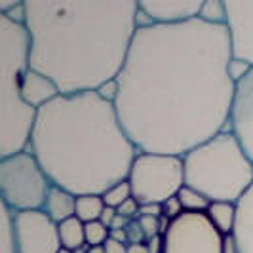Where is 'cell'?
I'll return each mask as SVG.
<instances>
[{
    "label": "cell",
    "mask_w": 253,
    "mask_h": 253,
    "mask_svg": "<svg viewBox=\"0 0 253 253\" xmlns=\"http://www.w3.org/2000/svg\"><path fill=\"white\" fill-rule=\"evenodd\" d=\"M227 25H141L114 103L139 152L185 156L228 129L236 84Z\"/></svg>",
    "instance_id": "cell-1"
},
{
    "label": "cell",
    "mask_w": 253,
    "mask_h": 253,
    "mask_svg": "<svg viewBox=\"0 0 253 253\" xmlns=\"http://www.w3.org/2000/svg\"><path fill=\"white\" fill-rule=\"evenodd\" d=\"M31 69L61 95L97 91L122 73L139 29L135 0H25Z\"/></svg>",
    "instance_id": "cell-2"
},
{
    "label": "cell",
    "mask_w": 253,
    "mask_h": 253,
    "mask_svg": "<svg viewBox=\"0 0 253 253\" xmlns=\"http://www.w3.org/2000/svg\"><path fill=\"white\" fill-rule=\"evenodd\" d=\"M29 151L51 185L76 196H103L126 181L139 154L120 124L114 103L97 91L59 95L37 114Z\"/></svg>",
    "instance_id": "cell-3"
},
{
    "label": "cell",
    "mask_w": 253,
    "mask_h": 253,
    "mask_svg": "<svg viewBox=\"0 0 253 253\" xmlns=\"http://www.w3.org/2000/svg\"><path fill=\"white\" fill-rule=\"evenodd\" d=\"M31 44L23 23L0 15V158L29 151L38 111L21 97Z\"/></svg>",
    "instance_id": "cell-4"
},
{
    "label": "cell",
    "mask_w": 253,
    "mask_h": 253,
    "mask_svg": "<svg viewBox=\"0 0 253 253\" xmlns=\"http://www.w3.org/2000/svg\"><path fill=\"white\" fill-rule=\"evenodd\" d=\"M183 168L185 185L210 202L238 204L253 185V162L228 129L187 152Z\"/></svg>",
    "instance_id": "cell-5"
},
{
    "label": "cell",
    "mask_w": 253,
    "mask_h": 253,
    "mask_svg": "<svg viewBox=\"0 0 253 253\" xmlns=\"http://www.w3.org/2000/svg\"><path fill=\"white\" fill-rule=\"evenodd\" d=\"M51 187L50 177L31 151L0 158L2 204L13 213L44 210Z\"/></svg>",
    "instance_id": "cell-6"
},
{
    "label": "cell",
    "mask_w": 253,
    "mask_h": 253,
    "mask_svg": "<svg viewBox=\"0 0 253 253\" xmlns=\"http://www.w3.org/2000/svg\"><path fill=\"white\" fill-rule=\"evenodd\" d=\"M127 181L139 206H162L169 198L177 196L179 190L185 187L183 156L139 152L131 164Z\"/></svg>",
    "instance_id": "cell-7"
},
{
    "label": "cell",
    "mask_w": 253,
    "mask_h": 253,
    "mask_svg": "<svg viewBox=\"0 0 253 253\" xmlns=\"http://www.w3.org/2000/svg\"><path fill=\"white\" fill-rule=\"evenodd\" d=\"M223 238L206 213H183L164 234V253H223Z\"/></svg>",
    "instance_id": "cell-8"
},
{
    "label": "cell",
    "mask_w": 253,
    "mask_h": 253,
    "mask_svg": "<svg viewBox=\"0 0 253 253\" xmlns=\"http://www.w3.org/2000/svg\"><path fill=\"white\" fill-rule=\"evenodd\" d=\"M17 253H59L63 250L59 225L44 210L13 213Z\"/></svg>",
    "instance_id": "cell-9"
},
{
    "label": "cell",
    "mask_w": 253,
    "mask_h": 253,
    "mask_svg": "<svg viewBox=\"0 0 253 253\" xmlns=\"http://www.w3.org/2000/svg\"><path fill=\"white\" fill-rule=\"evenodd\" d=\"M228 131L238 139L244 152L253 162V69L236 84Z\"/></svg>",
    "instance_id": "cell-10"
},
{
    "label": "cell",
    "mask_w": 253,
    "mask_h": 253,
    "mask_svg": "<svg viewBox=\"0 0 253 253\" xmlns=\"http://www.w3.org/2000/svg\"><path fill=\"white\" fill-rule=\"evenodd\" d=\"M202 0H143L139 2L141 25H181L198 19Z\"/></svg>",
    "instance_id": "cell-11"
},
{
    "label": "cell",
    "mask_w": 253,
    "mask_h": 253,
    "mask_svg": "<svg viewBox=\"0 0 253 253\" xmlns=\"http://www.w3.org/2000/svg\"><path fill=\"white\" fill-rule=\"evenodd\" d=\"M225 6L232 55L253 67V2L228 0Z\"/></svg>",
    "instance_id": "cell-12"
},
{
    "label": "cell",
    "mask_w": 253,
    "mask_h": 253,
    "mask_svg": "<svg viewBox=\"0 0 253 253\" xmlns=\"http://www.w3.org/2000/svg\"><path fill=\"white\" fill-rule=\"evenodd\" d=\"M59 95H61V91L51 78L31 69V67L27 69L23 80H21V97L29 107H33L35 111H40L42 107L55 101Z\"/></svg>",
    "instance_id": "cell-13"
},
{
    "label": "cell",
    "mask_w": 253,
    "mask_h": 253,
    "mask_svg": "<svg viewBox=\"0 0 253 253\" xmlns=\"http://www.w3.org/2000/svg\"><path fill=\"white\" fill-rule=\"evenodd\" d=\"M236 208H238V221L232 234L236 238L240 253H253V185L240 198Z\"/></svg>",
    "instance_id": "cell-14"
},
{
    "label": "cell",
    "mask_w": 253,
    "mask_h": 253,
    "mask_svg": "<svg viewBox=\"0 0 253 253\" xmlns=\"http://www.w3.org/2000/svg\"><path fill=\"white\" fill-rule=\"evenodd\" d=\"M76 200H78L76 194L53 185L50 190V194H48L44 211L50 215V219L53 223L61 225L65 221L76 217Z\"/></svg>",
    "instance_id": "cell-15"
},
{
    "label": "cell",
    "mask_w": 253,
    "mask_h": 253,
    "mask_svg": "<svg viewBox=\"0 0 253 253\" xmlns=\"http://www.w3.org/2000/svg\"><path fill=\"white\" fill-rule=\"evenodd\" d=\"M208 219L211 221V225L223 234L228 236L234 232L236 228V221H238V208L236 204L228 202H211L208 211H206Z\"/></svg>",
    "instance_id": "cell-16"
},
{
    "label": "cell",
    "mask_w": 253,
    "mask_h": 253,
    "mask_svg": "<svg viewBox=\"0 0 253 253\" xmlns=\"http://www.w3.org/2000/svg\"><path fill=\"white\" fill-rule=\"evenodd\" d=\"M59 238H61L63 250L76 253L78 250L88 246L86 244V225L78 217H73L59 225Z\"/></svg>",
    "instance_id": "cell-17"
},
{
    "label": "cell",
    "mask_w": 253,
    "mask_h": 253,
    "mask_svg": "<svg viewBox=\"0 0 253 253\" xmlns=\"http://www.w3.org/2000/svg\"><path fill=\"white\" fill-rule=\"evenodd\" d=\"M105 200L99 194H84V196H78L76 200V217L88 225V223H95L101 219V213L105 210Z\"/></svg>",
    "instance_id": "cell-18"
},
{
    "label": "cell",
    "mask_w": 253,
    "mask_h": 253,
    "mask_svg": "<svg viewBox=\"0 0 253 253\" xmlns=\"http://www.w3.org/2000/svg\"><path fill=\"white\" fill-rule=\"evenodd\" d=\"M177 198L179 202H181V206H183V211L185 213H206L208 208H210V204H211L202 192H198V190L192 189V187H187V185L179 190Z\"/></svg>",
    "instance_id": "cell-19"
},
{
    "label": "cell",
    "mask_w": 253,
    "mask_h": 253,
    "mask_svg": "<svg viewBox=\"0 0 253 253\" xmlns=\"http://www.w3.org/2000/svg\"><path fill=\"white\" fill-rule=\"evenodd\" d=\"M2 232H0V253H17V240H15V225H13V211L2 204Z\"/></svg>",
    "instance_id": "cell-20"
},
{
    "label": "cell",
    "mask_w": 253,
    "mask_h": 253,
    "mask_svg": "<svg viewBox=\"0 0 253 253\" xmlns=\"http://www.w3.org/2000/svg\"><path fill=\"white\" fill-rule=\"evenodd\" d=\"M198 19H202L210 25H227V6H225V2H219V0L204 2Z\"/></svg>",
    "instance_id": "cell-21"
},
{
    "label": "cell",
    "mask_w": 253,
    "mask_h": 253,
    "mask_svg": "<svg viewBox=\"0 0 253 253\" xmlns=\"http://www.w3.org/2000/svg\"><path fill=\"white\" fill-rule=\"evenodd\" d=\"M129 198H133V194H131V185H129L127 179L126 181H122V183H116L114 187H111V189L103 194L105 206L114 208V210H118V208H120L124 202H127Z\"/></svg>",
    "instance_id": "cell-22"
},
{
    "label": "cell",
    "mask_w": 253,
    "mask_h": 253,
    "mask_svg": "<svg viewBox=\"0 0 253 253\" xmlns=\"http://www.w3.org/2000/svg\"><path fill=\"white\" fill-rule=\"evenodd\" d=\"M109 238H111V228L105 227L101 221H95V223H88L86 225V244H88L89 248L105 246Z\"/></svg>",
    "instance_id": "cell-23"
},
{
    "label": "cell",
    "mask_w": 253,
    "mask_h": 253,
    "mask_svg": "<svg viewBox=\"0 0 253 253\" xmlns=\"http://www.w3.org/2000/svg\"><path fill=\"white\" fill-rule=\"evenodd\" d=\"M253 67L250 63H246V61H242V59H236V57H232V61L228 65V75L232 78V82L234 84H238L244 76L250 75V71H252Z\"/></svg>",
    "instance_id": "cell-24"
},
{
    "label": "cell",
    "mask_w": 253,
    "mask_h": 253,
    "mask_svg": "<svg viewBox=\"0 0 253 253\" xmlns=\"http://www.w3.org/2000/svg\"><path fill=\"white\" fill-rule=\"evenodd\" d=\"M139 225L145 232V238L152 240L154 236H160V219L156 217H139Z\"/></svg>",
    "instance_id": "cell-25"
},
{
    "label": "cell",
    "mask_w": 253,
    "mask_h": 253,
    "mask_svg": "<svg viewBox=\"0 0 253 253\" xmlns=\"http://www.w3.org/2000/svg\"><path fill=\"white\" fill-rule=\"evenodd\" d=\"M183 213H185V211H183V206H181L177 196H173V198H169L168 202L162 204V215L168 217L169 221H175V219L181 217Z\"/></svg>",
    "instance_id": "cell-26"
},
{
    "label": "cell",
    "mask_w": 253,
    "mask_h": 253,
    "mask_svg": "<svg viewBox=\"0 0 253 253\" xmlns=\"http://www.w3.org/2000/svg\"><path fill=\"white\" fill-rule=\"evenodd\" d=\"M97 93L101 95L105 101L116 103V97H118V82H116V80H111V82L103 84L101 88L97 89Z\"/></svg>",
    "instance_id": "cell-27"
},
{
    "label": "cell",
    "mask_w": 253,
    "mask_h": 253,
    "mask_svg": "<svg viewBox=\"0 0 253 253\" xmlns=\"http://www.w3.org/2000/svg\"><path fill=\"white\" fill-rule=\"evenodd\" d=\"M139 210H141L139 202H137L135 198H129V200L122 204V206H120L116 211H118V215L126 217V219H131V217L139 215Z\"/></svg>",
    "instance_id": "cell-28"
},
{
    "label": "cell",
    "mask_w": 253,
    "mask_h": 253,
    "mask_svg": "<svg viewBox=\"0 0 253 253\" xmlns=\"http://www.w3.org/2000/svg\"><path fill=\"white\" fill-rule=\"evenodd\" d=\"M126 232H127V246L129 244H143V240H145V232L141 228L139 221L137 223H129Z\"/></svg>",
    "instance_id": "cell-29"
},
{
    "label": "cell",
    "mask_w": 253,
    "mask_h": 253,
    "mask_svg": "<svg viewBox=\"0 0 253 253\" xmlns=\"http://www.w3.org/2000/svg\"><path fill=\"white\" fill-rule=\"evenodd\" d=\"M156 217L160 219L162 217V206L160 204H147V206H141L139 217Z\"/></svg>",
    "instance_id": "cell-30"
},
{
    "label": "cell",
    "mask_w": 253,
    "mask_h": 253,
    "mask_svg": "<svg viewBox=\"0 0 253 253\" xmlns=\"http://www.w3.org/2000/svg\"><path fill=\"white\" fill-rule=\"evenodd\" d=\"M105 252L107 253H127V244H122V242H116L113 238H109L107 244H105Z\"/></svg>",
    "instance_id": "cell-31"
},
{
    "label": "cell",
    "mask_w": 253,
    "mask_h": 253,
    "mask_svg": "<svg viewBox=\"0 0 253 253\" xmlns=\"http://www.w3.org/2000/svg\"><path fill=\"white\" fill-rule=\"evenodd\" d=\"M116 215H118V211H116L114 208H109V206H107V208L103 210L101 219H99V221H101L105 227L113 228V223H114V219H116Z\"/></svg>",
    "instance_id": "cell-32"
},
{
    "label": "cell",
    "mask_w": 253,
    "mask_h": 253,
    "mask_svg": "<svg viewBox=\"0 0 253 253\" xmlns=\"http://www.w3.org/2000/svg\"><path fill=\"white\" fill-rule=\"evenodd\" d=\"M223 253H240L234 234H228V236L223 238Z\"/></svg>",
    "instance_id": "cell-33"
},
{
    "label": "cell",
    "mask_w": 253,
    "mask_h": 253,
    "mask_svg": "<svg viewBox=\"0 0 253 253\" xmlns=\"http://www.w3.org/2000/svg\"><path fill=\"white\" fill-rule=\"evenodd\" d=\"M149 252L151 253H164V236H154L149 240Z\"/></svg>",
    "instance_id": "cell-34"
},
{
    "label": "cell",
    "mask_w": 253,
    "mask_h": 253,
    "mask_svg": "<svg viewBox=\"0 0 253 253\" xmlns=\"http://www.w3.org/2000/svg\"><path fill=\"white\" fill-rule=\"evenodd\" d=\"M111 238L116 242H122V244H127L126 228H113V230H111Z\"/></svg>",
    "instance_id": "cell-35"
},
{
    "label": "cell",
    "mask_w": 253,
    "mask_h": 253,
    "mask_svg": "<svg viewBox=\"0 0 253 253\" xmlns=\"http://www.w3.org/2000/svg\"><path fill=\"white\" fill-rule=\"evenodd\" d=\"M127 253H151L147 244H129L127 246Z\"/></svg>",
    "instance_id": "cell-36"
},
{
    "label": "cell",
    "mask_w": 253,
    "mask_h": 253,
    "mask_svg": "<svg viewBox=\"0 0 253 253\" xmlns=\"http://www.w3.org/2000/svg\"><path fill=\"white\" fill-rule=\"evenodd\" d=\"M88 253H107V252H105V246H95V248H89Z\"/></svg>",
    "instance_id": "cell-37"
},
{
    "label": "cell",
    "mask_w": 253,
    "mask_h": 253,
    "mask_svg": "<svg viewBox=\"0 0 253 253\" xmlns=\"http://www.w3.org/2000/svg\"><path fill=\"white\" fill-rule=\"evenodd\" d=\"M59 253H73V252H69V250H61Z\"/></svg>",
    "instance_id": "cell-38"
}]
</instances>
